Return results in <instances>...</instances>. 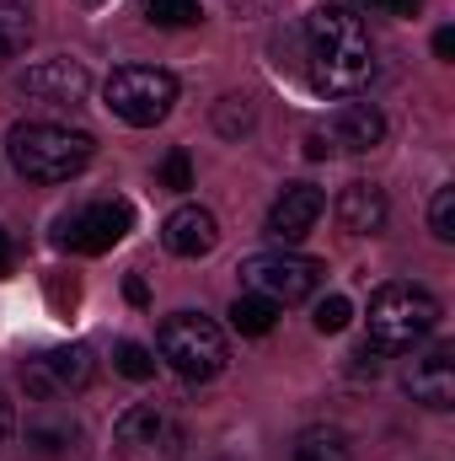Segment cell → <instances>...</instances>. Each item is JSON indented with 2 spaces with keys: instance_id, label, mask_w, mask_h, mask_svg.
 <instances>
[{
  "instance_id": "8fae6325",
  "label": "cell",
  "mask_w": 455,
  "mask_h": 461,
  "mask_svg": "<svg viewBox=\"0 0 455 461\" xmlns=\"http://www.w3.org/2000/svg\"><path fill=\"white\" fill-rule=\"evenodd\" d=\"M322 210H327V194H322L317 183H284V194H279L273 210H268V236H273L279 247H295V241H306V236L317 230Z\"/></svg>"
},
{
  "instance_id": "ba28073f",
  "label": "cell",
  "mask_w": 455,
  "mask_h": 461,
  "mask_svg": "<svg viewBox=\"0 0 455 461\" xmlns=\"http://www.w3.org/2000/svg\"><path fill=\"white\" fill-rule=\"evenodd\" d=\"M134 230V210L123 204V199H97V204H81V210H70L59 230H54V241L65 247V252H108L113 241H123Z\"/></svg>"
},
{
  "instance_id": "9c48e42d",
  "label": "cell",
  "mask_w": 455,
  "mask_h": 461,
  "mask_svg": "<svg viewBox=\"0 0 455 461\" xmlns=\"http://www.w3.org/2000/svg\"><path fill=\"white\" fill-rule=\"evenodd\" d=\"M92 381V348L86 344H65V348H49L38 359L22 365V392L27 402H54V397H70Z\"/></svg>"
},
{
  "instance_id": "7c38bea8",
  "label": "cell",
  "mask_w": 455,
  "mask_h": 461,
  "mask_svg": "<svg viewBox=\"0 0 455 461\" xmlns=\"http://www.w3.org/2000/svg\"><path fill=\"white\" fill-rule=\"evenodd\" d=\"M402 386H407V397H413V402H424V408H434V413L455 408V344L424 348V354L407 365Z\"/></svg>"
},
{
  "instance_id": "6da1fadb",
  "label": "cell",
  "mask_w": 455,
  "mask_h": 461,
  "mask_svg": "<svg viewBox=\"0 0 455 461\" xmlns=\"http://www.w3.org/2000/svg\"><path fill=\"white\" fill-rule=\"evenodd\" d=\"M306 54H311V86L327 97H353L375 76L370 32L353 0H322L306 16Z\"/></svg>"
},
{
  "instance_id": "44dd1931",
  "label": "cell",
  "mask_w": 455,
  "mask_h": 461,
  "mask_svg": "<svg viewBox=\"0 0 455 461\" xmlns=\"http://www.w3.org/2000/svg\"><path fill=\"white\" fill-rule=\"evenodd\" d=\"M199 16H204L199 0H145V22L156 27H193Z\"/></svg>"
},
{
  "instance_id": "cb8c5ba5",
  "label": "cell",
  "mask_w": 455,
  "mask_h": 461,
  "mask_svg": "<svg viewBox=\"0 0 455 461\" xmlns=\"http://www.w3.org/2000/svg\"><path fill=\"white\" fill-rule=\"evenodd\" d=\"M348 322H353L348 295H327V301H317V333H343Z\"/></svg>"
},
{
  "instance_id": "2e32d148",
  "label": "cell",
  "mask_w": 455,
  "mask_h": 461,
  "mask_svg": "<svg viewBox=\"0 0 455 461\" xmlns=\"http://www.w3.org/2000/svg\"><path fill=\"white\" fill-rule=\"evenodd\" d=\"M290 461H353V440L343 435L338 424H311L295 435Z\"/></svg>"
},
{
  "instance_id": "ac0fdd59",
  "label": "cell",
  "mask_w": 455,
  "mask_h": 461,
  "mask_svg": "<svg viewBox=\"0 0 455 461\" xmlns=\"http://www.w3.org/2000/svg\"><path fill=\"white\" fill-rule=\"evenodd\" d=\"M273 322H279V306L273 301H263V295H236V306H230V328L241 333V339H263V333H273Z\"/></svg>"
},
{
  "instance_id": "5bb4252c",
  "label": "cell",
  "mask_w": 455,
  "mask_h": 461,
  "mask_svg": "<svg viewBox=\"0 0 455 461\" xmlns=\"http://www.w3.org/2000/svg\"><path fill=\"white\" fill-rule=\"evenodd\" d=\"M322 134H327L333 150L364 156V150H375V145L386 140V118H380V108H370V103H343L338 113L327 118Z\"/></svg>"
},
{
  "instance_id": "7a4b0ae2",
  "label": "cell",
  "mask_w": 455,
  "mask_h": 461,
  "mask_svg": "<svg viewBox=\"0 0 455 461\" xmlns=\"http://www.w3.org/2000/svg\"><path fill=\"white\" fill-rule=\"evenodd\" d=\"M5 156L27 183H65V177L92 167L97 140L86 129L54 123V118H27V123H16L5 134Z\"/></svg>"
},
{
  "instance_id": "484cf974",
  "label": "cell",
  "mask_w": 455,
  "mask_h": 461,
  "mask_svg": "<svg viewBox=\"0 0 455 461\" xmlns=\"http://www.w3.org/2000/svg\"><path fill=\"white\" fill-rule=\"evenodd\" d=\"M11 429H16V408H11V397L0 392V446L11 440Z\"/></svg>"
},
{
  "instance_id": "9a60e30c",
  "label": "cell",
  "mask_w": 455,
  "mask_h": 461,
  "mask_svg": "<svg viewBox=\"0 0 455 461\" xmlns=\"http://www.w3.org/2000/svg\"><path fill=\"white\" fill-rule=\"evenodd\" d=\"M391 221V204H386V188L375 183H348L338 194V226L348 236H380Z\"/></svg>"
},
{
  "instance_id": "83f0119b",
  "label": "cell",
  "mask_w": 455,
  "mask_h": 461,
  "mask_svg": "<svg viewBox=\"0 0 455 461\" xmlns=\"http://www.w3.org/2000/svg\"><path fill=\"white\" fill-rule=\"evenodd\" d=\"M370 5H380L391 16H418V0H370Z\"/></svg>"
},
{
  "instance_id": "5b68a950",
  "label": "cell",
  "mask_w": 455,
  "mask_h": 461,
  "mask_svg": "<svg viewBox=\"0 0 455 461\" xmlns=\"http://www.w3.org/2000/svg\"><path fill=\"white\" fill-rule=\"evenodd\" d=\"M327 279V268L306 252H290V247H273V252H252L241 258V285L273 306H300L317 295V285Z\"/></svg>"
},
{
  "instance_id": "ffe728a7",
  "label": "cell",
  "mask_w": 455,
  "mask_h": 461,
  "mask_svg": "<svg viewBox=\"0 0 455 461\" xmlns=\"http://www.w3.org/2000/svg\"><path fill=\"white\" fill-rule=\"evenodd\" d=\"M252 129H257L252 97H220V103H215V134H220V140H241V134H252Z\"/></svg>"
},
{
  "instance_id": "f546056e",
  "label": "cell",
  "mask_w": 455,
  "mask_h": 461,
  "mask_svg": "<svg viewBox=\"0 0 455 461\" xmlns=\"http://www.w3.org/2000/svg\"><path fill=\"white\" fill-rule=\"evenodd\" d=\"M123 295H129L134 306H145V301H150V290H145V279H129V285H123Z\"/></svg>"
},
{
  "instance_id": "e0dca14e",
  "label": "cell",
  "mask_w": 455,
  "mask_h": 461,
  "mask_svg": "<svg viewBox=\"0 0 455 461\" xmlns=\"http://www.w3.org/2000/svg\"><path fill=\"white\" fill-rule=\"evenodd\" d=\"M27 43H32V11H27V5H11V0H0V70H5L11 59H22V54H27Z\"/></svg>"
},
{
  "instance_id": "3957f363",
  "label": "cell",
  "mask_w": 455,
  "mask_h": 461,
  "mask_svg": "<svg viewBox=\"0 0 455 461\" xmlns=\"http://www.w3.org/2000/svg\"><path fill=\"white\" fill-rule=\"evenodd\" d=\"M440 328V301L424 285H380L370 295V339L364 344L380 354H402V348L424 344Z\"/></svg>"
},
{
  "instance_id": "52a82bcc",
  "label": "cell",
  "mask_w": 455,
  "mask_h": 461,
  "mask_svg": "<svg viewBox=\"0 0 455 461\" xmlns=\"http://www.w3.org/2000/svg\"><path fill=\"white\" fill-rule=\"evenodd\" d=\"M113 440L129 461H177L183 446H188L177 413H166L161 402H134V408L118 419Z\"/></svg>"
},
{
  "instance_id": "277c9868",
  "label": "cell",
  "mask_w": 455,
  "mask_h": 461,
  "mask_svg": "<svg viewBox=\"0 0 455 461\" xmlns=\"http://www.w3.org/2000/svg\"><path fill=\"white\" fill-rule=\"evenodd\" d=\"M161 359L183 375V381H215L230 365V344L226 333L204 317V312H177L161 322Z\"/></svg>"
},
{
  "instance_id": "f1b7e54d",
  "label": "cell",
  "mask_w": 455,
  "mask_h": 461,
  "mask_svg": "<svg viewBox=\"0 0 455 461\" xmlns=\"http://www.w3.org/2000/svg\"><path fill=\"white\" fill-rule=\"evenodd\" d=\"M434 54H440V59H451V54H455V32H451V27H440V32H434Z\"/></svg>"
},
{
  "instance_id": "30bf717a",
  "label": "cell",
  "mask_w": 455,
  "mask_h": 461,
  "mask_svg": "<svg viewBox=\"0 0 455 461\" xmlns=\"http://www.w3.org/2000/svg\"><path fill=\"white\" fill-rule=\"evenodd\" d=\"M86 92H92V70H86L81 59H70V54L38 59V65L22 76V97H32V103L76 108V103H86Z\"/></svg>"
},
{
  "instance_id": "d6986e66",
  "label": "cell",
  "mask_w": 455,
  "mask_h": 461,
  "mask_svg": "<svg viewBox=\"0 0 455 461\" xmlns=\"http://www.w3.org/2000/svg\"><path fill=\"white\" fill-rule=\"evenodd\" d=\"M76 440H81L76 419H38V424H27V446L38 456H65V451H76Z\"/></svg>"
},
{
  "instance_id": "4fadbf2b",
  "label": "cell",
  "mask_w": 455,
  "mask_h": 461,
  "mask_svg": "<svg viewBox=\"0 0 455 461\" xmlns=\"http://www.w3.org/2000/svg\"><path fill=\"white\" fill-rule=\"evenodd\" d=\"M220 241V221L204 210V204H183L161 221V247L172 258H210Z\"/></svg>"
},
{
  "instance_id": "d4e9b609",
  "label": "cell",
  "mask_w": 455,
  "mask_h": 461,
  "mask_svg": "<svg viewBox=\"0 0 455 461\" xmlns=\"http://www.w3.org/2000/svg\"><path fill=\"white\" fill-rule=\"evenodd\" d=\"M161 183H166L172 194H183V188H193V161H188V150H172V156L161 161Z\"/></svg>"
},
{
  "instance_id": "4dcf8cb0",
  "label": "cell",
  "mask_w": 455,
  "mask_h": 461,
  "mask_svg": "<svg viewBox=\"0 0 455 461\" xmlns=\"http://www.w3.org/2000/svg\"><path fill=\"white\" fill-rule=\"evenodd\" d=\"M5 268H11V236L0 230V274H5Z\"/></svg>"
},
{
  "instance_id": "8992f818",
  "label": "cell",
  "mask_w": 455,
  "mask_h": 461,
  "mask_svg": "<svg viewBox=\"0 0 455 461\" xmlns=\"http://www.w3.org/2000/svg\"><path fill=\"white\" fill-rule=\"evenodd\" d=\"M103 97H108L113 118H123L129 129H156L177 103V76L156 70V65H118L103 86Z\"/></svg>"
},
{
  "instance_id": "4316f807",
  "label": "cell",
  "mask_w": 455,
  "mask_h": 461,
  "mask_svg": "<svg viewBox=\"0 0 455 461\" xmlns=\"http://www.w3.org/2000/svg\"><path fill=\"white\" fill-rule=\"evenodd\" d=\"M306 156H317V161H322V156H333V145H327V134H322V129H311V134H306Z\"/></svg>"
},
{
  "instance_id": "7402d4cb",
  "label": "cell",
  "mask_w": 455,
  "mask_h": 461,
  "mask_svg": "<svg viewBox=\"0 0 455 461\" xmlns=\"http://www.w3.org/2000/svg\"><path fill=\"white\" fill-rule=\"evenodd\" d=\"M113 365H118V375H129V381H150V375H156V359H150V348L134 344V339H123V344H118Z\"/></svg>"
},
{
  "instance_id": "603a6c76",
  "label": "cell",
  "mask_w": 455,
  "mask_h": 461,
  "mask_svg": "<svg viewBox=\"0 0 455 461\" xmlns=\"http://www.w3.org/2000/svg\"><path fill=\"white\" fill-rule=\"evenodd\" d=\"M429 230H434V241H455V188H434V199H429Z\"/></svg>"
}]
</instances>
